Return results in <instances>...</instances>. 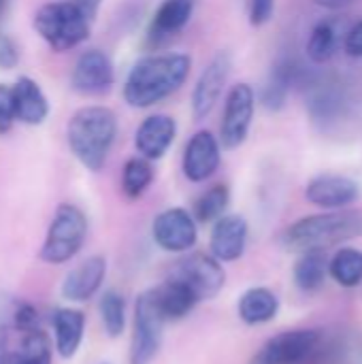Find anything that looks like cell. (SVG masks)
Segmentation results:
<instances>
[{
	"mask_svg": "<svg viewBox=\"0 0 362 364\" xmlns=\"http://www.w3.org/2000/svg\"><path fill=\"white\" fill-rule=\"evenodd\" d=\"M175 134H177V124L171 115H164V113L149 115L137 128V134H134L137 154L149 162L160 160L173 145Z\"/></svg>",
	"mask_w": 362,
	"mask_h": 364,
	"instance_id": "cell-17",
	"label": "cell"
},
{
	"mask_svg": "<svg viewBox=\"0 0 362 364\" xmlns=\"http://www.w3.org/2000/svg\"><path fill=\"white\" fill-rule=\"evenodd\" d=\"M294 73H297V68L290 60H282L275 64V68L271 70V75L265 83V90L260 94V100L269 111L284 109L290 85L294 83Z\"/></svg>",
	"mask_w": 362,
	"mask_h": 364,
	"instance_id": "cell-24",
	"label": "cell"
},
{
	"mask_svg": "<svg viewBox=\"0 0 362 364\" xmlns=\"http://www.w3.org/2000/svg\"><path fill=\"white\" fill-rule=\"evenodd\" d=\"M13 324L23 335L38 328V311L30 303H19L13 311Z\"/></svg>",
	"mask_w": 362,
	"mask_h": 364,
	"instance_id": "cell-32",
	"label": "cell"
},
{
	"mask_svg": "<svg viewBox=\"0 0 362 364\" xmlns=\"http://www.w3.org/2000/svg\"><path fill=\"white\" fill-rule=\"evenodd\" d=\"M13 107H15V122L26 126H38L49 115V102L41 85L30 77H19L15 85H11Z\"/></svg>",
	"mask_w": 362,
	"mask_h": 364,
	"instance_id": "cell-20",
	"label": "cell"
},
{
	"mask_svg": "<svg viewBox=\"0 0 362 364\" xmlns=\"http://www.w3.org/2000/svg\"><path fill=\"white\" fill-rule=\"evenodd\" d=\"M85 237H87L85 213L73 203H62L58 205L49 222L38 258L45 264H66L81 252Z\"/></svg>",
	"mask_w": 362,
	"mask_h": 364,
	"instance_id": "cell-6",
	"label": "cell"
},
{
	"mask_svg": "<svg viewBox=\"0 0 362 364\" xmlns=\"http://www.w3.org/2000/svg\"><path fill=\"white\" fill-rule=\"evenodd\" d=\"M19 62V51H17V45L13 43V38L9 34H4L0 30V68L9 70V68H15Z\"/></svg>",
	"mask_w": 362,
	"mask_h": 364,
	"instance_id": "cell-35",
	"label": "cell"
},
{
	"mask_svg": "<svg viewBox=\"0 0 362 364\" xmlns=\"http://www.w3.org/2000/svg\"><path fill=\"white\" fill-rule=\"evenodd\" d=\"M9 335H6V328L0 326V364H9Z\"/></svg>",
	"mask_w": 362,
	"mask_h": 364,
	"instance_id": "cell-38",
	"label": "cell"
},
{
	"mask_svg": "<svg viewBox=\"0 0 362 364\" xmlns=\"http://www.w3.org/2000/svg\"><path fill=\"white\" fill-rule=\"evenodd\" d=\"M247 245V222L241 215H222L213 222L209 237V254L218 262H235L243 256Z\"/></svg>",
	"mask_w": 362,
	"mask_h": 364,
	"instance_id": "cell-16",
	"label": "cell"
},
{
	"mask_svg": "<svg viewBox=\"0 0 362 364\" xmlns=\"http://www.w3.org/2000/svg\"><path fill=\"white\" fill-rule=\"evenodd\" d=\"M151 239L162 252L188 254L198 241L196 220L183 207L164 209L151 222Z\"/></svg>",
	"mask_w": 362,
	"mask_h": 364,
	"instance_id": "cell-10",
	"label": "cell"
},
{
	"mask_svg": "<svg viewBox=\"0 0 362 364\" xmlns=\"http://www.w3.org/2000/svg\"><path fill=\"white\" fill-rule=\"evenodd\" d=\"M329 271L333 279L344 288H354L362 282V252L344 247L335 254V258L329 262Z\"/></svg>",
	"mask_w": 362,
	"mask_h": 364,
	"instance_id": "cell-30",
	"label": "cell"
},
{
	"mask_svg": "<svg viewBox=\"0 0 362 364\" xmlns=\"http://www.w3.org/2000/svg\"><path fill=\"white\" fill-rule=\"evenodd\" d=\"M117 136V117L109 107L87 105L73 113L66 126V143L77 162L98 173L107 164Z\"/></svg>",
	"mask_w": 362,
	"mask_h": 364,
	"instance_id": "cell-2",
	"label": "cell"
},
{
	"mask_svg": "<svg viewBox=\"0 0 362 364\" xmlns=\"http://www.w3.org/2000/svg\"><path fill=\"white\" fill-rule=\"evenodd\" d=\"M15 124V107H13V94L9 85L0 83V134H6Z\"/></svg>",
	"mask_w": 362,
	"mask_h": 364,
	"instance_id": "cell-33",
	"label": "cell"
},
{
	"mask_svg": "<svg viewBox=\"0 0 362 364\" xmlns=\"http://www.w3.org/2000/svg\"><path fill=\"white\" fill-rule=\"evenodd\" d=\"M171 277L183 282L196 294L198 301L215 299L226 284V273L222 262H218L211 254H203V252H192L179 258L171 269Z\"/></svg>",
	"mask_w": 362,
	"mask_h": 364,
	"instance_id": "cell-8",
	"label": "cell"
},
{
	"mask_svg": "<svg viewBox=\"0 0 362 364\" xmlns=\"http://www.w3.org/2000/svg\"><path fill=\"white\" fill-rule=\"evenodd\" d=\"M273 11H275V0H250L247 4L250 23L256 28L265 26L273 17Z\"/></svg>",
	"mask_w": 362,
	"mask_h": 364,
	"instance_id": "cell-34",
	"label": "cell"
},
{
	"mask_svg": "<svg viewBox=\"0 0 362 364\" xmlns=\"http://www.w3.org/2000/svg\"><path fill=\"white\" fill-rule=\"evenodd\" d=\"M194 13V0H162V4L156 9L149 30H147V41L154 47L166 45L173 41L190 21Z\"/></svg>",
	"mask_w": 362,
	"mask_h": 364,
	"instance_id": "cell-18",
	"label": "cell"
},
{
	"mask_svg": "<svg viewBox=\"0 0 362 364\" xmlns=\"http://www.w3.org/2000/svg\"><path fill=\"white\" fill-rule=\"evenodd\" d=\"M53 358V346L47 333L41 328H34L30 333H23L21 343L15 354H11V364H51Z\"/></svg>",
	"mask_w": 362,
	"mask_h": 364,
	"instance_id": "cell-26",
	"label": "cell"
},
{
	"mask_svg": "<svg viewBox=\"0 0 362 364\" xmlns=\"http://www.w3.org/2000/svg\"><path fill=\"white\" fill-rule=\"evenodd\" d=\"M230 203V190L224 183H218L213 188H209L207 192H203L192 209V218L201 224H211L215 220H220Z\"/></svg>",
	"mask_w": 362,
	"mask_h": 364,
	"instance_id": "cell-28",
	"label": "cell"
},
{
	"mask_svg": "<svg viewBox=\"0 0 362 364\" xmlns=\"http://www.w3.org/2000/svg\"><path fill=\"white\" fill-rule=\"evenodd\" d=\"M256 111V94L252 85L247 83H237L226 96L224 105V115H222V126H220V145L224 149H237L245 143L252 119Z\"/></svg>",
	"mask_w": 362,
	"mask_h": 364,
	"instance_id": "cell-9",
	"label": "cell"
},
{
	"mask_svg": "<svg viewBox=\"0 0 362 364\" xmlns=\"http://www.w3.org/2000/svg\"><path fill=\"white\" fill-rule=\"evenodd\" d=\"M362 237V211L318 213L290 224L282 235V245L288 252L326 250L331 245Z\"/></svg>",
	"mask_w": 362,
	"mask_h": 364,
	"instance_id": "cell-3",
	"label": "cell"
},
{
	"mask_svg": "<svg viewBox=\"0 0 362 364\" xmlns=\"http://www.w3.org/2000/svg\"><path fill=\"white\" fill-rule=\"evenodd\" d=\"M314 2L324 9H346V6L354 4L356 0H314Z\"/></svg>",
	"mask_w": 362,
	"mask_h": 364,
	"instance_id": "cell-39",
	"label": "cell"
},
{
	"mask_svg": "<svg viewBox=\"0 0 362 364\" xmlns=\"http://www.w3.org/2000/svg\"><path fill=\"white\" fill-rule=\"evenodd\" d=\"M166 320L158 307L154 290H145L137 296L132 311V335H130V364H151L156 360L162 339H164Z\"/></svg>",
	"mask_w": 362,
	"mask_h": 364,
	"instance_id": "cell-7",
	"label": "cell"
},
{
	"mask_svg": "<svg viewBox=\"0 0 362 364\" xmlns=\"http://www.w3.org/2000/svg\"><path fill=\"white\" fill-rule=\"evenodd\" d=\"M154 181V168H151V162L141 158V156H134L130 158L126 164H124V171H122V190L124 194L130 198V200H137L141 198L147 188L151 186Z\"/></svg>",
	"mask_w": 362,
	"mask_h": 364,
	"instance_id": "cell-29",
	"label": "cell"
},
{
	"mask_svg": "<svg viewBox=\"0 0 362 364\" xmlns=\"http://www.w3.org/2000/svg\"><path fill=\"white\" fill-rule=\"evenodd\" d=\"M326 273H329V260H326L324 250L303 252L294 264V282L305 292H314L322 288Z\"/></svg>",
	"mask_w": 362,
	"mask_h": 364,
	"instance_id": "cell-25",
	"label": "cell"
},
{
	"mask_svg": "<svg viewBox=\"0 0 362 364\" xmlns=\"http://www.w3.org/2000/svg\"><path fill=\"white\" fill-rule=\"evenodd\" d=\"M222 145L209 130H198L186 145L181 171L188 181L203 183L220 168Z\"/></svg>",
	"mask_w": 362,
	"mask_h": 364,
	"instance_id": "cell-13",
	"label": "cell"
},
{
	"mask_svg": "<svg viewBox=\"0 0 362 364\" xmlns=\"http://www.w3.org/2000/svg\"><path fill=\"white\" fill-rule=\"evenodd\" d=\"M331 337L322 331H288L269 339L250 364H329Z\"/></svg>",
	"mask_w": 362,
	"mask_h": 364,
	"instance_id": "cell-4",
	"label": "cell"
},
{
	"mask_svg": "<svg viewBox=\"0 0 362 364\" xmlns=\"http://www.w3.org/2000/svg\"><path fill=\"white\" fill-rule=\"evenodd\" d=\"M346 51L352 58H362V21L354 23L350 32H346V41H344Z\"/></svg>",
	"mask_w": 362,
	"mask_h": 364,
	"instance_id": "cell-36",
	"label": "cell"
},
{
	"mask_svg": "<svg viewBox=\"0 0 362 364\" xmlns=\"http://www.w3.org/2000/svg\"><path fill=\"white\" fill-rule=\"evenodd\" d=\"M344 102H346L344 94L339 87H335V83H320L312 90L309 111H312L314 119L326 122V119H335L339 115V109Z\"/></svg>",
	"mask_w": 362,
	"mask_h": 364,
	"instance_id": "cell-31",
	"label": "cell"
},
{
	"mask_svg": "<svg viewBox=\"0 0 362 364\" xmlns=\"http://www.w3.org/2000/svg\"><path fill=\"white\" fill-rule=\"evenodd\" d=\"M341 43V21L326 17L318 21L307 38V55L314 64H326L335 58Z\"/></svg>",
	"mask_w": 362,
	"mask_h": 364,
	"instance_id": "cell-23",
	"label": "cell"
},
{
	"mask_svg": "<svg viewBox=\"0 0 362 364\" xmlns=\"http://www.w3.org/2000/svg\"><path fill=\"white\" fill-rule=\"evenodd\" d=\"M53 324V348L60 358L70 360L77 356L83 333H85V316L75 307H58L51 316Z\"/></svg>",
	"mask_w": 362,
	"mask_h": 364,
	"instance_id": "cell-19",
	"label": "cell"
},
{
	"mask_svg": "<svg viewBox=\"0 0 362 364\" xmlns=\"http://www.w3.org/2000/svg\"><path fill=\"white\" fill-rule=\"evenodd\" d=\"M90 19L70 2H47L34 13L36 34L58 53L79 47L90 36Z\"/></svg>",
	"mask_w": 362,
	"mask_h": 364,
	"instance_id": "cell-5",
	"label": "cell"
},
{
	"mask_svg": "<svg viewBox=\"0 0 362 364\" xmlns=\"http://www.w3.org/2000/svg\"><path fill=\"white\" fill-rule=\"evenodd\" d=\"M154 294H156L158 307H160L166 322L183 320L201 303L196 299V294L183 282H179L177 277H169L162 286L154 288Z\"/></svg>",
	"mask_w": 362,
	"mask_h": 364,
	"instance_id": "cell-21",
	"label": "cell"
},
{
	"mask_svg": "<svg viewBox=\"0 0 362 364\" xmlns=\"http://www.w3.org/2000/svg\"><path fill=\"white\" fill-rule=\"evenodd\" d=\"M305 196L316 207H322V209H344V207H348V205L358 200L361 188H358V183L354 179H350L346 175L324 173V175L314 177L307 183Z\"/></svg>",
	"mask_w": 362,
	"mask_h": 364,
	"instance_id": "cell-15",
	"label": "cell"
},
{
	"mask_svg": "<svg viewBox=\"0 0 362 364\" xmlns=\"http://www.w3.org/2000/svg\"><path fill=\"white\" fill-rule=\"evenodd\" d=\"M105 277H107V258L98 254L90 256L66 273L60 294L68 303H85L100 292Z\"/></svg>",
	"mask_w": 362,
	"mask_h": 364,
	"instance_id": "cell-14",
	"label": "cell"
},
{
	"mask_svg": "<svg viewBox=\"0 0 362 364\" xmlns=\"http://www.w3.org/2000/svg\"><path fill=\"white\" fill-rule=\"evenodd\" d=\"M9 4H11V0H0V17H2L4 13H6Z\"/></svg>",
	"mask_w": 362,
	"mask_h": 364,
	"instance_id": "cell-40",
	"label": "cell"
},
{
	"mask_svg": "<svg viewBox=\"0 0 362 364\" xmlns=\"http://www.w3.org/2000/svg\"><path fill=\"white\" fill-rule=\"evenodd\" d=\"M98 314L107 337L117 339L126 331V301L117 290H105L98 301Z\"/></svg>",
	"mask_w": 362,
	"mask_h": 364,
	"instance_id": "cell-27",
	"label": "cell"
},
{
	"mask_svg": "<svg viewBox=\"0 0 362 364\" xmlns=\"http://www.w3.org/2000/svg\"><path fill=\"white\" fill-rule=\"evenodd\" d=\"M280 311V301L269 288H250L237 303V314L247 326L271 322Z\"/></svg>",
	"mask_w": 362,
	"mask_h": 364,
	"instance_id": "cell-22",
	"label": "cell"
},
{
	"mask_svg": "<svg viewBox=\"0 0 362 364\" xmlns=\"http://www.w3.org/2000/svg\"><path fill=\"white\" fill-rule=\"evenodd\" d=\"M9 364H11V363H9Z\"/></svg>",
	"mask_w": 362,
	"mask_h": 364,
	"instance_id": "cell-41",
	"label": "cell"
},
{
	"mask_svg": "<svg viewBox=\"0 0 362 364\" xmlns=\"http://www.w3.org/2000/svg\"><path fill=\"white\" fill-rule=\"evenodd\" d=\"M115 83L111 58L100 49L83 51L70 73V87L81 96H102Z\"/></svg>",
	"mask_w": 362,
	"mask_h": 364,
	"instance_id": "cell-12",
	"label": "cell"
},
{
	"mask_svg": "<svg viewBox=\"0 0 362 364\" xmlns=\"http://www.w3.org/2000/svg\"><path fill=\"white\" fill-rule=\"evenodd\" d=\"M230 68H233V58L228 51H218L203 68L192 90V115L196 122L209 117L215 105L220 102L226 81L230 77Z\"/></svg>",
	"mask_w": 362,
	"mask_h": 364,
	"instance_id": "cell-11",
	"label": "cell"
},
{
	"mask_svg": "<svg viewBox=\"0 0 362 364\" xmlns=\"http://www.w3.org/2000/svg\"><path fill=\"white\" fill-rule=\"evenodd\" d=\"M192 60L186 53H151L141 58L124 83V100L132 109H149L175 94L188 79Z\"/></svg>",
	"mask_w": 362,
	"mask_h": 364,
	"instance_id": "cell-1",
	"label": "cell"
},
{
	"mask_svg": "<svg viewBox=\"0 0 362 364\" xmlns=\"http://www.w3.org/2000/svg\"><path fill=\"white\" fill-rule=\"evenodd\" d=\"M90 21H94V17H96V13H98V9H100V2L102 0H70Z\"/></svg>",
	"mask_w": 362,
	"mask_h": 364,
	"instance_id": "cell-37",
	"label": "cell"
}]
</instances>
